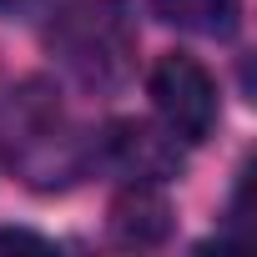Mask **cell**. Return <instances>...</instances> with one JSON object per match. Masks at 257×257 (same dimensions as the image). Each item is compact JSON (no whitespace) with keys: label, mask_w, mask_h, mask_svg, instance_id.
<instances>
[{"label":"cell","mask_w":257,"mask_h":257,"mask_svg":"<svg viewBox=\"0 0 257 257\" xmlns=\"http://www.w3.org/2000/svg\"><path fill=\"white\" fill-rule=\"evenodd\" d=\"M46 51L86 91H116L137 66V21L126 0H61L46 26Z\"/></svg>","instance_id":"6da1fadb"},{"label":"cell","mask_w":257,"mask_h":257,"mask_svg":"<svg viewBox=\"0 0 257 257\" xmlns=\"http://www.w3.org/2000/svg\"><path fill=\"white\" fill-rule=\"evenodd\" d=\"M11 167H21V177L31 187H61L76 177V147H71V121L61 111V101L51 96V86L26 81L11 101Z\"/></svg>","instance_id":"7a4b0ae2"},{"label":"cell","mask_w":257,"mask_h":257,"mask_svg":"<svg viewBox=\"0 0 257 257\" xmlns=\"http://www.w3.org/2000/svg\"><path fill=\"white\" fill-rule=\"evenodd\" d=\"M147 91H152V106H157V121L182 142V147H197L217 132L222 121V101H217V81L202 61L172 51L152 66L147 76Z\"/></svg>","instance_id":"3957f363"},{"label":"cell","mask_w":257,"mask_h":257,"mask_svg":"<svg viewBox=\"0 0 257 257\" xmlns=\"http://www.w3.org/2000/svg\"><path fill=\"white\" fill-rule=\"evenodd\" d=\"M106 162L126 182H172L182 172V142L167 132L162 121H111L101 137Z\"/></svg>","instance_id":"277c9868"},{"label":"cell","mask_w":257,"mask_h":257,"mask_svg":"<svg viewBox=\"0 0 257 257\" xmlns=\"http://www.w3.org/2000/svg\"><path fill=\"white\" fill-rule=\"evenodd\" d=\"M106 222H111V237L126 242V247H162L172 237V227H177L162 182H126L111 197V217Z\"/></svg>","instance_id":"5b68a950"},{"label":"cell","mask_w":257,"mask_h":257,"mask_svg":"<svg viewBox=\"0 0 257 257\" xmlns=\"http://www.w3.org/2000/svg\"><path fill=\"white\" fill-rule=\"evenodd\" d=\"M157 16L202 41H232L242 26V0H152Z\"/></svg>","instance_id":"8992f818"},{"label":"cell","mask_w":257,"mask_h":257,"mask_svg":"<svg viewBox=\"0 0 257 257\" xmlns=\"http://www.w3.org/2000/svg\"><path fill=\"white\" fill-rule=\"evenodd\" d=\"M46 0H0V21H16V16H31V11H41Z\"/></svg>","instance_id":"52a82bcc"},{"label":"cell","mask_w":257,"mask_h":257,"mask_svg":"<svg viewBox=\"0 0 257 257\" xmlns=\"http://www.w3.org/2000/svg\"><path fill=\"white\" fill-rule=\"evenodd\" d=\"M0 247H41V252H46L51 242H46V237H31V232H0Z\"/></svg>","instance_id":"ba28073f"}]
</instances>
